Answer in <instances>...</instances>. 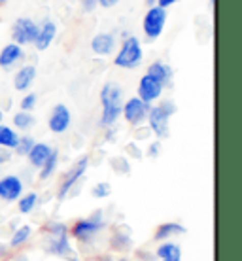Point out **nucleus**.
Segmentation results:
<instances>
[{
	"label": "nucleus",
	"instance_id": "27",
	"mask_svg": "<svg viewBox=\"0 0 242 261\" xmlns=\"http://www.w3.org/2000/svg\"><path fill=\"white\" fill-rule=\"evenodd\" d=\"M36 142L29 133H19V140H17V144H15V148H13V153L19 157H26V153H29V150L33 148V144Z\"/></svg>",
	"mask_w": 242,
	"mask_h": 261
},
{
	"label": "nucleus",
	"instance_id": "20",
	"mask_svg": "<svg viewBox=\"0 0 242 261\" xmlns=\"http://www.w3.org/2000/svg\"><path fill=\"white\" fill-rule=\"evenodd\" d=\"M53 146L47 142H34L33 148L29 150V153H26V161H29V165L33 167V169L38 170L42 165H44V161H46L47 157H49V153H51Z\"/></svg>",
	"mask_w": 242,
	"mask_h": 261
},
{
	"label": "nucleus",
	"instance_id": "1",
	"mask_svg": "<svg viewBox=\"0 0 242 261\" xmlns=\"http://www.w3.org/2000/svg\"><path fill=\"white\" fill-rule=\"evenodd\" d=\"M44 233V252L47 255L59 257L63 261H72L78 257V250L74 248L72 239L68 235V223L59 220H49L42 227Z\"/></svg>",
	"mask_w": 242,
	"mask_h": 261
},
{
	"label": "nucleus",
	"instance_id": "23",
	"mask_svg": "<svg viewBox=\"0 0 242 261\" xmlns=\"http://www.w3.org/2000/svg\"><path fill=\"white\" fill-rule=\"evenodd\" d=\"M15 204H17V212H19L21 216H31L34 210L38 208L40 195L36 191H25V193L15 201Z\"/></svg>",
	"mask_w": 242,
	"mask_h": 261
},
{
	"label": "nucleus",
	"instance_id": "16",
	"mask_svg": "<svg viewBox=\"0 0 242 261\" xmlns=\"http://www.w3.org/2000/svg\"><path fill=\"white\" fill-rule=\"evenodd\" d=\"M57 33L59 29L53 23L51 19H44L42 23H38V33H36V38H34L33 46L38 49V51H46L51 47V44L57 38Z\"/></svg>",
	"mask_w": 242,
	"mask_h": 261
},
{
	"label": "nucleus",
	"instance_id": "2",
	"mask_svg": "<svg viewBox=\"0 0 242 261\" xmlns=\"http://www.w3.org/2000/svg\"><path fill=\"white\" fill-rule=\"evenodd\" d=\"M98 100H100V118L98 125L102 129H110L116 127L119 119H121V108H123V87L116 82H106L100 87L98 93Z\"/></svg>",
	"mask_w": 242,
	"mask_h": 261
},
{
	"label": "nucleus",
	"instance_id": "14",
	"mask_svg": "<svg viewBox=\"0 0 242 261\" xmlns=\"http://www.w3.org/2000/svg\"><path fill=\"white\" fill-rule=\"evenodd\" d=\"M25 61V47L15 44V42H8L6 46L0 49V68L2 70H12L15 66H19Z\"/></svg>",
	"mask_w": 242,
	"mask_h": 261
},
{
	"label": "nucleus",
	"instance_id": "5",
	"mask_svg": "<svg viewBox=\"0 0 242 261\" xmlns=\"http://www.w3.org/2000/svg\"><path fill=\"white\" fill-rule=\"evenodd\" d=\"M114 55V66L121 70H135L144 61V46L142 40L135 34H125L121 44L116 47Z\"/></svg>",
	"mask_w": 242,
	"mask_h": 261
},
{
	"label": "nucleus",
	"instance_id": "33",
	"mask_svg": "<svg viewBox=\"0 0 242 261\" xmlns=\"http://www.w3.org/2000/svg\"><path fill=\"white\" fill-rule=\"evenodd\" d=\"M97 261H129L127 255H102Z\"/></svg>",
	"mask_w": 242,
	"mask_h": 261
},
{
	"label": "nucleus",
	"instance_id": "8",
	"mask_svg": "<svg viewBox=\"0 0 242 261\" xmlns=\"http://www.w3.org/2000/svg\"><path fill=\"white\" fill-rule=\"evenodd\" d=\"M148 102H144L140 97H129L123 100V108H121V118L125 119V123L131 127H142L146 123L148 112H150Z\"/></svg>",
	"mask_w": 242,
	"mask_h": 261
},
{
	"label": "nucleus",
	"instance_id": "22",
	"mask_svg": "<svg viewBox=\"0 0 242 261\" xmlns=\"http://www.w3.org/2000/svg\"><path fill=\"white\" fill-rule=\"evenodd\" d=\"M59 161H61V153L57 148H53L49 157H47L44 165L38 169V180L40 182H47V180H51L55 176V172L59 169Z\"/></svg>",
	"mask_w": 242,
	"mask_h": 261
},
{
	"label": "nucleus",
	"instance_id": "4",
	"mask_svg": "<svg viewBox=\"0 0 242 261\" xmlns=\"http://www.w3.org/2000/svg\"><path fill=\"white\" fill-rule=\"evenodd\" d=\"M178 112L176 102L170 100V98H161L155 105L150 106L148 112V118H146V125L153 137L157 140H165L170 137V119Z\"/></svg>",
	"mask_w": 242,
	"mask_h": 261
},
{
	"label": "nucleus",
	"instance_id": "19",
	"mask_svg": "<svg viewBox=\"0 0 242 261\" xmlns=\"http://www.w3.org/2000/svg\"><path fill=\"white\" fill-rule=\"evenodd\" d=\"M34 235V227L33 225H29V223H21L17 227L12 231V235H10V241H8V246L12 250H19L23 246H26L31 239Z\"/></svg>",
	"mask_w": 242,
	"mask_h": 261
},
{
	"label": "nucleus",
	"instance_id": "30",
	"mask_svg": "<svg viewBox=\"0 0 242 261\" xmlns=\"http://www.w3.org/2000/svg\"><path fill=\"white\" fill-rule=\"evenodd\" d=\"M159 153H161V140H153V142L148 144V148H146V155L150 157V159H157Z\"/></svg>",
	"mask_w": 242,
	"mask_h": 261
},
{
	"label": "nucleus",
	"instance_id": "34",
	"mask_svg": "<svg viewBox=\"0 0 242 261\" xmlns=\"http://www.w3.org/2000/svg\"><path fill=\"white\" fill-rule=\"evenodd\" d=\"M6 161H10V151L0 150V176H2V167H4V163H6Z\"/></svg>",
	"mask_w": 242,
	"mask_h": 261
},
{
	"label": "nucleus",
	"instance_id": "6",
	"mask_svg": "<svg viewBox=\"0 0 242 261\" xmlns=\"http://www.w3.org/2000/svg\"><path fill=\"white\" fill-rule=\"evenodd\" d=\"M87 169H89V157L87 155H82L79 159L74 161L72 167L61 176L59 190H57V201L61 202L72 195L74 190L78 188L79 182H82L85 178V174H87Z\"/></svg>",
	"mask_w": 242,
	"mask_h": 261
},
{
	"label": "nucleus",
	"instance_id": "24",
	"mask_svg": "<svg viewBox=\"0 0 242 261\" xmlns=\"http://www.w3.org/2000/svg\"><path fill=\"white\" fill-rule=\"evenodd\" d=\"M36 125V118H34L33 112H25V110H17L12 118V127L17 133H29Z\"/></svg>",
	"mask_w": 242,
	"mask_h": 261
},
{
	"label": "nucleus",
	"instance_id": "17",
	"mask_svg": "<svg viewBox=\"0 0 242 261\" xmlns=\"http://www.w3.org/2000/svg\"><path fill=\"white\" fill-rule=\"evenodd\" d=\"M146 74H150L151 78L157 80L165 89L172 87V82H174V68H172L169 63H165V61H153V63L148 65Z\"/></svg>",
	"mask_w": 242,
	"mask_h": 261
},
{
	"label": "nucleus",
	"instance_id": "25",
	"mask_svg": "<svg viewBox=\"0 0 242 261\" xmlns=\"http://www.w3.org/2000/svg\"><path fill=\"white\" fill-rule=\"evenodd\" d=\"M17 140H19V133L13 129L12 125H6V123L0 125V150L13 151Z\"/></svg>",
	"mask_w": 242,
	"mask_h": 261
},
{
	"label": "nucleus",
	"instance_id": "3",
	"mask_svg": "<svg viewBox=\"0 0 242 261\" xmlns=\"http://www.w3.org/2000/svg\"><path fill=\"white\" fill-rule=\"evenodd\" d=\"M108 225L106 216L102 210H95L93 214L85 216V218H78L68 225V235L72 241H76L79 246H87L97 241L98 235L102 233Z\"/></svg>",
	"mask_w": 242,
	"mask_h": 261
},
{
	"label": "nucleus",
	"instance_id": "29",
	"mask_svg": "<svg viewBox=\"0 0 242 261\" xmlns=\"http://www.w3.org/2000/svg\"><path fill=\"white\" fill-rule=\"evenodd\" d=\"M91 195L95 199H108L112 195V186L108 182H97L91 188Z\"/></svg>",
	"mask_w": 242,
	"mask_h": 261
},
{
	"label": "nucleus",
	"instance_id": "21",
	"mask_svg": "<svg viewBox=\"0 0 242 261\" xmlns=\"http://www.w3.org/2000/svg\"><path fill=\"white\" fill-rule=\"evenodd\" d=\"M185 235V227L180 222H165L161 223L155 233H153V241L163 242V241H172L174 237Z\"/></svg>",
	"mask_w": 242,
	"mask_h": 261
},
{
	"label": "nucleus",
	"instance_id": "36",
	"mask_svg": "<svg viewBox=\"0 0 242 261\" xmlns=\"http://www.w3.org/2000/svg\"><path fill=\"white\" fill-rule=\"evenodd\" d=\"M4 123V110H2V108H0V125Z\"/></svg>",
	"mask_w": 242,
	"mask_h": 261
},
{
	"label": "nucleus",
	"instance_id": "37",
	"mask_svg": "<svg viewBox=\"0 0 242 261\" xmlns=\"http://www.w3.org/2000/svg\"><path fill=\"white\" fill-rule=\"evenodd\" d=\"M155 2H157V0H146V6H153Z\"/></svg>",
	"mask_w": 242,
	"mask_h": 261
},
{
	"label": "nucleus",
	"instance_id": "12",
	"mask_svg": "<svg viewBox=\"0 0 242 261\" xmlns=\"http://www.w3.org/2000/svg\"><path fill=\"white\" fill-rule=\"evenodd\" d=\"M163 93H165V87L155 78H151L150 74L140 76L137 85V97H140L148 105H155L157 100L163 98Z\"/></svg>",
	"mask_w": 242,
	"mask_h": 261
},
{
	"label": "nucleus",
	"instance_id": "18",
	"mask_svg": "<svg viewBox=\"0 0 242 261\" xmlns=\"http://www.w3.org/2000/svg\"><path fill=\"white\" fill-rule=\"evenodd\" d=\"M153 255L157 261H182V246L174 241L157 242Z\"/></svg>",
	"mask_w": 242,
	"mask_h": 261
},
{
	"label": "nucleus",
	"instance_id": "10",
	"mask_svg": "<svg viewBox=\"0 0 242 261\" xmlns=\"http://www.w3.org/2000/svg\"><path fill=\"white\" fill-rule=\"evenodd\" d=\"M72 125V112L66 105H55L47 118V129L53 135H65Z\"/></svg>",
	"mask_w": 242,
	"mask_h": 261
},
{
	"label": "nucleus",
	"instance_id": "11",
	"mask_svg": "<svg viewBox=\"0 0 242 261\" xmlns=\"http://www.w3.org/2000/svg\"><path fill=\"white\" fill-rule=\"evenodd\" d=\"M23 193H25V180L19 174L0 176V201L15 202Z\"/></svg>",
	"mask_w": 242,
	"mask_h": 261
},
{
	"label": "nucleus",
	"instance_id": "39",
	"mask_svg": "<svg viewBox=\"0 0 242 261\" xmlns=\"http://www.w3.org/2000/svg\"><path fill=\"white\" fill-rule=\"evenodd\" d=\"M72 261H85V259H82V257H79V255H78V257H74Z\"/></svg>",
	"mask_w": 242,
	"mask_h": 261
},
{
	"label": "nucleus",
	"instance_id": "26",
	"mask_svg": "<svg viewBox=\"0 0 242 261\" xmlns=\"http://www.w3.org/2000/svg\"><path fill=\"white\" fill-rule=\"evenodd\" d=\"M110 248L116 252V254H125V252H131L132 250V237L131 233H119L116 231L114 235L110 237Z\"/></svg>",
	"mask_w": 242,
	"mask_h": 261
},
{
	"label": "nucleus",
	"instance_id": "15",
	"mask_svg": "<svg viewBox=\"0 0 242 261\" xmlns=\"http://www.w3.org/2000/svg\"><path fill=\"white\" fill-rule=\"evenodd\" d=\"M89 47L97 57H110L118 47V36L114 33H98L91 38Z\"/></svg>",
	"mask_w": 242,
	"mask_h": 261
},
{
	"label": "nucleus",
	"instance_id": "35",
	"mask_svg": "<svg viewBox=\"0 0 242 261\" xmlns=\"http://www.w3.org/2000/svg\"><path fill=\"white\" fill-rule=\"evenodd\" d=\"M176 2H178V0H157L155 4H157L159 8H163V10H169V8H172Z\"/></svg>",
	"mask_w": 242,
	"mask_h": 261
},
{
	"label": "nucleus",
	"instance_id": "9",
	"mask_svg": "<svg viewBox=\"0 0 242 261\" xmlns=\"http://www.w3.org/2000/svg\"><path fill=\"white\" fill-rule=\"evenodd\" d=\"M38 33V23L33 17H17L12 25V42L19 44V46H33L34 38Z\"/></svg>",
	"mask_w": 242,
	"mask_h": 261
},
{
	"label": "nucleus",
	"instance_id": "31",
	"mask_svg": "<svg viewBox=\"0 0 242 261\" xmlns=\"http://www.w3.org/2000/svg\"><path fill=\"white\" fill-rule=\"evenodd\" d=\"M79 6L85 13H91L98 8V0H79Z\"/></svg>",
	"mask_w": 242,
	"mask_h": 261
},
{
	"label": "nucleus",
	"instance_id": "13",
	"mask_svg": "<svg viewBox=\"0 0 242 261\" xmlns=\"http://www.w3.org/2000/svg\"><path fill=\"white\" fill-rule=\"evenodd\" d=\"M36 76H38V70H36L34 65H31V63L19 65V68L13 72V78H12L13 89L19 93L31 91V87H33L34 82H36Z\"/></svg>",
	"mask_w": 242,
	"mask_h": 261
},
{
	"label": "nucleus",
	"instance_id": "7",
	"mask_svg": "<svg viewBox=\"0 0 242 261\" xmlns=\"http://www.w3.org/2000/svg\"><path fill=\"white\" fill-rule=\"evenodd\" d=\"M167 10L159 8L157 4L148 6L144 17H142V34L148 42H155L163 36L165 27H167Z\"/></svg>",
	"mask_w": 242,
	"mask_h": 261
},
{
	"label": "nucleus",
	"instance_id": "38",
	"mask_svg": "<svg viewBox=\"0 0 242 261\" xmlns=\"http://www.w3.org/2000/svg\"><path fill=\"white\" fill-rule=\"evenodd\" d=\"M8 2H10V0H0V8H2V6H6Z\"/></svg>",
	"mask_w": 242,
	"mask_h": 261
},
{
	"label": "nucleus",
	"instance_id": "32",
	"mask_svg": "<svg viewBox=\"0 0 242 261\" xmlns=\"http://www.w3.org/2000/svg\"><path fill=\"white\" fill-rule=\"evenodd\" d=\"M121 2V0H98V8H104V10H110V8H116Z\"/></svg>",
	"mask_w": 242,
	"mask_h": 261
},
{
	"label": "nucleus",
	"instance_id": "28",
	"mask_svg": "<svg viewBox=\"0 0 242 261\" xmlns=\"http://www.w3.org/2000/svg\"><path fill=\"white\" fill-rule=\"evenodd\" d=\"M38 105V95L33 91H25L23 93V97L19 100V110H25V112H34Z\"/></svg>",
	"mask_w": 242,
	"mask_h": 261
}]
</instances>
